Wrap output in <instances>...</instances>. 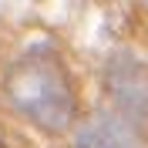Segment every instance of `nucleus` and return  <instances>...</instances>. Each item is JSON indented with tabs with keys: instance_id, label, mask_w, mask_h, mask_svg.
I'll list each match as a JSON object with an SVG mask.
<instances>
[{
	"instance_id": "1",
	"label": "nucleus",
	"mask_w": 148,
	"mask_h": 148,
	"mask_svg": "<svg viewBox=\"0 0 148 148\" xmlns=\"http://www.w3.org/2000/svg\"><path fill=\"white\" fill-rule=\"evenodd\" d=\"M7 98L17 111L47 131H64L74 121V91L54 54H27L7 77Z\"/></svg>"
},
{
	"instance_id": "2",
	"label": "nucleus",
	"mask_w": 148,
	"mask_h": 148,
	"mask_svg": "<svg viewBox=\"0 0 148 148\" xmlns=\"http://www.w3.org/2000/svg\"><path fill=\"white\" fill-rule=\"evenodd\" d=\"M77 148H145L125 121L101 114L77 135Z\"/></svg>"
}]
</instances>
